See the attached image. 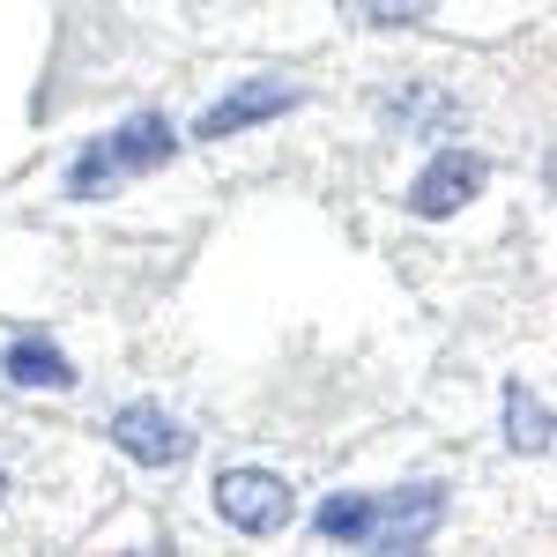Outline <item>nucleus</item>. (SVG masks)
<instances>
[{
    "label": "nucleus",
    "instance_id": "11",
    "mask_svg": "<svg viewBox=\"0 0 557 557\" xmlns=\"http://www.w3.org/2000/svg\"><path fill=\"white\" fill-rule=\"evenodd\" d=\"M357 15H364V23H380V30H401V23L431 15V0H357Z\"/></svg>",
    "mask_w": 557,
    "mask_h": 557
},
{
    "label": "nucleus",
    "instance_id": "5",
    "mask_svg": "<svg viewBox=\"0 0 557 557\" xmlns=\"http://www.w3.org/2000/svg\"><path fill=\"white\" fill-rule=\"evenodd\" d=\"M483 178H491V164H483L475 149H438L424 172H417V186H409V209L431 215V223H438V215H461L475 194H483Z\"/></svg>",
    "mask_w": 557,
    "mask_h": 557
},
{
    "label": "nucleus",
    "instance_id": "3",
    "mask_svg": "<svg viewBox=\"0 0 557 557\" xmlns=\"http://www.w3.org/2000/svg\"><path fill=\"white\" fill-rule=\"evenodd\" d=\"M215 513L231 520L238 535H275L290 520V483L268 469H223L215 475Z\"/></svg>",
    "mask_w": 557,
    "mask_h": 557
},
{
    "label": "nucleus",
    "instance_id": "1",
    "mask_svg": "<svg viewBox=\"0 0 557 557\" xmlns=\"http://www.w3.org/2000/svg\"><path fill=\"white\" fill-rule=\"evenodd\" d=\"M172 157V120H157V112H134L120 134H104V141H89L83 157H75V172H67V194H97L104 178H127V172H157Z\"/></svg>",
    "mask_w": 557,
    "mask_h": 557
},
{
    "label": "nucleus",
    "instance_id": "7",
    "mask_svg": "<svg viewBox=\"0 0 557 557\" xmlns=\"http://www.w3.org/2000/svg\"><path fill=\"white\" fill-rule=\"evenodd\" d=\"M0 372L15 386H75V364L60 357L52 343H38V335H23V343H8V357H0Z\"/></svg>",
    "mask_w": 557,
    "mask_h": 557
},
{
    "label": "nucleus",
    "instance_id": "9",
    "mask_svg": "<svg viewBox=\"0 0 557 557\" xmlns=\"http://www.w3.org/2000/svg\"><path fill=\"white\" fill-rule=\"evenodd\" d=\"M506 438L513 454H550V409L528 386H506Z\"/></svg>",
    "mask_w": 557,
    "mask_h": 557
},
{
    "label": "nucleus",
    "instance_id": "12",
    "mask_svg": "<svg viewBox=\"0 0 557 557\" xmlns=\"http://www.w3.org/2000/svg\"><path fill=\"white\" fill-rule=\"evenodd\" d=\"M0 498H8V469H0Z\"/></svg>",
    "mask_w": 557,
    "mask_h": 557
},
{
    "label": "nucleus",
    "instance_id": "4",
    "mask_svg": "<svg viewBox=\"0 0 557 557\" xmlns=\"http://www.w3.org/2000/svg\"><path fill=\"white\" fill-rule=\"evenodd\" d=\"M112 446L127 461H141V469H178L194 454V431L178 424L172 409H157V401H134V409L112 417Z\"/></svg>",
    "mask_w": 557,
    "mask_h": 557
},
{
    "label": "nucleus",
    "instance_id": "2",
    "mask_svg": "<svg viewBox=\"0 0 557 557\" xmlns=\"http://www.w3.org/2000/svg\"><path fill=\"white\" fill-rule=\"evenodd\" d=\"M446 520V491L438 483H409V491H386L372 498V528H364V550H424Z\"/></svg>",
    "mask_w": 557,
    "mask_h": 557
},
{
    "label": "nucleus",
    "instance_id": "10",
    "mask_svg": "<svg viewBox=\"0 0 557 557\" xmlns=\"http://www.w3.org/2000/svg\"><path fill=\"white\" fill-rule=\"evenodd\" d=\"M312 528L327 535V543H349V550H364V528H372V498H327L320 513H312Z\"/></svg>",
    "mask_w": 557,
    "mask_h": 557
},
{
    "label": "nucleus",
    "instance_id": "8",
    "mask_svg": "<svg viewBox=\"0 0 557 557\" xmlns=\"http://www.w3.org/2000/svg\"><path fill=\"white\" fill-rule=\"evenodd\" d=\"M386 120H401L409 134H454V97H431V89H394L380 97Z\"/></svg>",
    "mask_w": 557,
    "mask_h": 557
},
{
    "label": "nucleus",
    "instance_id": "6",
    "mask_svg": "<svg viewBox=\"0 0 557 557\" xmlns=\"http://www.w3.org/2000/svg\"><path fill=\"white\" fill-rule=\"evenodd\" d=\"M283 112H298V89H290V83H268V75H260V83L231 89L223 104H209L194 134H201V141H231V134L260 127V120H283Z\"/></svg>",
    "mask_w": 557,
    "mask_h": 557
}]
</instances>
